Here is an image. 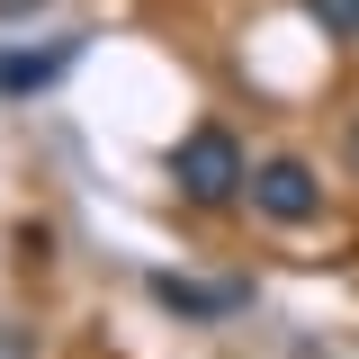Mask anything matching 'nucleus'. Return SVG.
<instances>
[{
    "label": "nucleus",
    "mask_w": 359,
    "mask_h": 359,
    "mask_svg": "<svg viewBox=\"0 0 359 359\" xmlns=\"http://www.w3.org/2000/svg\"><path fill=\"white\" fill-rule=\"evenodd\" d=\"M171 180H180V198H189V207H224L252 171H243V144H233L224 126H198V135H180Z\"/></svg>",
    "instance_id": "f257e3e1"
},
{
    "label": "nucleus",
    "mask_w": 359,
    "mask_h": 359,
    "mask_svg": "<svg viewBox=\"0 0 359 359\" xmlns=\"http://www.w3.org/2000/svg\"><path fill=\"white\" fill-rule=\"evenodd\" d=\"M63 63H72V45H54V54H0V90H45Z\"/></svg>",
    "instance_id": "20e7f679"
},
{
    "label": "nucleus",
    "mask_w": 359,
    "mask_h": 359,
    "mask_svg": "<svg viewBox=\"0 0 359 359\" xmlns=\"http://www.w3.org/2000/svg\"><path fill=\"white\" fill-rule=\"evenodd\" d=\"M351 162H359V126H351Z\"/></svg>",
    "instance_id": "0eeeda50"
},
{
    "label": "nucleus",
    "mask_w": 359,
    "mask_h": 359,
    "mask_svg": "<svg viewBox=\"0 0 359 359\" xmlns=\"http://www.w3.org/2000/svg\"><path fill=\"white\" fill-rule=\"evenodd\" d=\"M306 18L323 36H359V0H306Z\"/></svg>",
    "instance_id": "39448f33"
},
{
    "label": "nucleus",
    "mask_w": 359,
    "mask_h": 359,
    "mask_svg": "<svg viewBox=\"0 0 359 359\" xmlns=\"http://www.w3.org/2000/svg\"><path fill=\"white\" fill-rule=\"evenodd\" d=\"M153 297L171 314H198V323H224V314H243V287H198V278H153Z\"/></svg>",
    "instance_id": "7ed1b4c3"
},
{
    "label": "nucleus",
    "mask_w": 359,
    "mask_h": 359,
    "mask_svg": "<svg viewBox=\"0 0 359 359\" xmlns=\"http://www.w3.org/2000/svg\"><path fill=\"white\" fill-rule=\"evenodd\" d=\"M252 207H261V216H278V224H306L314 207H323V180H314L306 162H287V153H278V162H261V171H252Z\"/></svg>",
    "instance_id": "f03ea898"
},
{
    "label": "nucleus",
    "mask_w": 359,
    "mask_h": 359,
    "mask_svg": "<svg viewBox=\"0 0 359 359\" xmlns=\"http://www.w3.org/2000/svg\"><path fill=\"white\" fill-rule=\"evenodd\" d=\"M0 359H36V341H27L18 323H0Z\"/></svg>",
    "instance_id": "423d86ee"
}]
</instances>
